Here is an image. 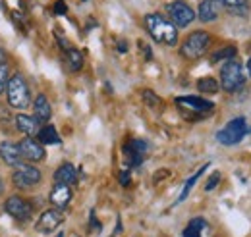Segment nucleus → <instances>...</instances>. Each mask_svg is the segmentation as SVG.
<instances>
[{
    "instance_id": "2",
    "label": "nucleus",
    "mask_w": 251,
    "mask_h": 237,
    "mask_svg": "<svg viewBox=\"0 0 251 237\" xmlns=\"http://www.w3.org/2000/svg\"><path fill=\"white\" fill-rule=\"evenodd\" d=\"M6 93H8V102L12 108H18V110H24L29 106V100H31V93L27 87V81L22 73H14L6 85Z\"/></svg>"
},
{
    "instance_id": "1",
    "label": "nucleus",
    "mask_w": 251,
    "mask_h": 237,
    "mask_svg": "<svg viewBox=\"0 0 251 237\" xmlns=\"http://www.w3.org/2000/svg\"><path fill=\"white\" fill-rule=\"evenodd\" d=\"M145 27L157 43L166 45V47H176L178 29L168 18H164L160 14H147L145 16Z\"/></svg>"
},
{
    "instance_id": "3",
    "label": "nucleus",
    "mask_w": 251,
    "mask_h": 237,
    "mask_svg": "<svg viewBox=\"0 0 251 237\" xmlns=\"http://www.w3.org/2000/svg\"><path fill=\"white\" fill-rule=\"evenodd\" d=\"M209 47H211V35L207 31H193L191 35L186 37V41L182 43L180 52H182L184 58L197 60L207 54Z\"/></svg>"
},
{
    "instance_id": "29",
    "label": "nucleus",
    "mask_w": 251,
    "mask_h": 237,
    "mask_svg": "<svg viewBox=\"0 0 251 237\" xmlns=\"http://www.w3.org/2000/svg\"><path fill=\"white\" fill-rule=\"evenodd\" d=\"M220 2H222L228 10H230V8H236V6H244V4H246V0H220Z\"/></svg>"
},
{
    "instance_id": "28",
    "label": "nucleus",
    "mask_w": 251,
    "mask_h": 237,
    "mask_svg": "<svg viewBox=\"0 0 251 237\" xmlns=\"http://www.w3.org/2000/svg\"><path fill=\"white\" fill-rule=\"evenodd\" d=\"M54 12H56L58 16H64V14L68 12V6H66L64 0H56V4H54Z\"/></svg>"
},
{
    "instance_id": "25",
    "label": "nucleus",
    "mask_w": 251,
    "mask_h": 237,
    "mask_svg": "<svg viewBox=\"0 0 251 237\" xmlns=\"http://www.w3.org/2000/svg\"><path fill=\"white\" fill-rule=\"evenodd\" d=\"M143 100H145V104L147 106H151V108H158L162 102H160V98H158L157 95L153 93V91H143Z\"/></svg>"
},
{
    "instance_id": "10",
    "label": "nucleus",
    "mask_w": 251,
    "mask_h": 237,
    "mask_svg": "<svg viewBox=\"0 0 251 237\" xmlns=\"http://www.w3.org/2000/svg\"><path fill=\"white\" fill-rule=\"evenodd\" d=\"M62 222H64L62 208L54 207V208L45 210V212L39 216L35 228H37V232H41V234H50V232H54Z\"/></svg>"
},
{
    "instance_id": "31",
    "label": "nucleus",
    "mask_w": 251,
    "mask_h": 237,
    "mask_svg": "<svg viewBox=\"0 0 251 237\" xmlns=\"http://www.w3.org/2000/svg\"><path fill=\"white\" fill-rule=\"evenodd\" d=\"M6 58H8V54H6V50L0 47V64H6Z\"/></svg>"
},
{
    "instance_id": "24",
    "label": "nucleus",
    "mask_w": 251,
    "mask_h": 237,
    "mask_svg": "<svg viewBox=\"0 0 251 237\" xmlns=\"http://www.w3.org/2000/svg\"><path fill=\"white\" fill-rule=\"evenodd\" d=\"M236 47H224V48H220L217 50L213 56H211V64H217V62H228V60H234L236 56Z\"/></svg>"
},
{
    "instance_id": "33",
    "label": "nucleus",
    "mask_w": 251,
    "mask_h": 237,
    "mask_svg": "<svg viewBox=\"0 0 251 237\" xmlns=\"http://www.w3.org/2000/svg\"><path fill=\"white\" fill-rule=\"evenodd\" d=\"M248 70H250V73H251V58H250V62H248Z\"/></svg>"
},
{
    "instance_id": "20",
    "label": "nucleus",
    "mask_w": 251,
    "mask_h": 237,
    "mask_svg": "<svg viewBox=\"0 0 251 237\" xmlns=\"http://www.w3.org/2000/svg\"><path fill=\"white\" fill-rule=\"evenodd\" d=\"M66 64H68V70L70 71H79L83 68V54L77 48L70 47L66 50Z\"/></svg>"
},
{
    "instance_id": "7",
    "label": "nucleus",
    "mask_w": 251,
    "mask_h": 237,
    "mask_svg": "<svg viewBox=\"0 0 251 237\" xmlns=\"http://www.w3.org/2000/svg\"><path fill=\"white\" fill-rule=\"evenodd\" d=\"M41 179H43L41 170L31 166V164H24V162L18 164L16 170H14V174H12V183L18 189H31Z\"/></svg>"
},
{
    "instance_id": "14",
    "label": "nucleus",
    "mask_w": 251,
    "mask_h": 237,
    "mask_svg": "<svg viewBox=\"0 0 251 237\" xmlns=\"http://www.w3.org/2000/svg\"><path fill=\"white\" fill-rule=\"evenodd\" d=\"M0 158L8 164V166H18L22 164V150H20V145H14L10 141H4L0 143Z\"/></svg>"
},
{
    "instance_id": "32",
    "label": "nucleus",
    "mask_w": 251,
    "mask_h": 237,
    "mask_svg": "<svg viewBox=\"0 0 251 237\" xmlns=\"http://www.w3.org/2000/svg\"><path fill=\"white\" fill-rule=\"evenodd\" d=\"M118 50H120V52H126V50H127V47H126V43H124V41H122V43L118 45Z\"/></svg>"
},
{
    "instance_id": "13",
    "label": "nucleus",
    "mask_w": 251,
    "mask_h": 237,
    "mask_svg": "<svg viewBox=\"0 0 251 237\" xmlns=\"http://www.w3.org/2000/svg\"><path fill=\"white\" fill-rule=\"evenodd\" d=\"M50 205L56 208H66L72 201V189L66 183H56L50 191Z\"/></svg>"
},
{
    "instance_id": "35",
    "label": "nucleus",
    "mask_w": 251,
    "mask_h": 237,
    "mask_svg": "<svg viewBox=\"0 0 251 237\" xmlns=\"http://www.w3.org/2000/svg\"><path fill=\"white\" fill-rule=\"evenodd\" d=\"M0 193H2V187H0Z\"/></svg>"
},
{
    "instance_id": "8",
    "label": "nucleus",
    "mask_w": 251,
    "mask_h": 237,
    "mask_svg": "<svg viewBox=\"0 0 251 237\" xmlns=\"http://www.w3.org/2000/svg\"><path fill=\"white\" fill-rule=\"evenodd\" d=\"M166 14H168V20L176 27H188L189 24L195 20L193 8L184 0H174V2L166 4Z\"/></svg>"
},
{
    "instance_id": "26",
    "label": "nucleus",
    "mask_w": 251,
    "mask_h": 237,
    "mask_svg": "<svg viewBox=\"0 0 251 237\" xmlns=\"http://www.w3.org/2000/svg\"><path fill=\"white\" fill-rule=\"evenodd\" d=\"M10 81V71H8V66L6 64H0V95L4 93L6 85Z\"/></svg>"
},
{
    "instance_id": "11",
    "label": "nucleus",
    "mask_w": 251,
    "mask_h": 237,
    "mask_svg": "<svg viewBox=\"0 0 251 237\" xmlns=\"http://www.w3.org/2000/svg\"><path fill=\"white\" fill-rule=\"evenodd\" d=\"M149 150V143L143 141V139H133L129 143L124 145V154H126V160L127 164L133 168V166H139L145 158V152Z\"/></svg>"
},
{
    "instance_id": "19",
    "label": "nucleus",
    "mask_w": 251,
    "mask_h": 237,
    "mask_svg": "<svg viewBox=\"0 0 251 237\" xmlns=\"http://www.w3.org/2000/svg\"><path fill=\"white\" fill-rule=\"evenodd\" d=\"M37 139H39L43 145H58V143H60L58 131H56L52 125H45V127H41L39 133H37Z\"/></svg>"
},
{
    "instance_id": "16",
    "label": "nucleus",
    "mask_w": 251,
    "mask_h": 237,
    "mask_svg": "<svg viewBox=\"0 0 251 237\" xmlns=\"http://www.w3.org/2000/svg\"><path fill=\"white\" fill-rule=\"evenodd\" d=\"M16 127L18 131L25 133L27 137H33L39 133V121L35 116H27V114H18L16 116Z\"/></svg>"
},
{
    "instance_id": "12",
    "label": "nucleus",
    "mask_w": 251,
    "mask_h": 237,
    "mask_svg": "<svg viewBox=\"0 0 251 237\" xmlns=\"http://www.w3.org/2000/svg\"><path fill=\"white\" fill-rule=\"evenodd\" d=\"M20 150H22V156L29 162H41L45 160V147L39 139H33V137H27V139H22L20 143Z\"/></svg>"
},
{
    "instance_id": "17",
    "label": "nucleus",
    "mask_w": 251,
    "mask_h": 237,
    "mask_svg": "<svg viewBox=\"0 0 251 237\" xmlns=\"http://www.w3.org/2000/svg\"><path fill=\"white\" fill-rule=\"evenodd\" d=\"M197 16H199V20L205 22V24L215 22V20L219 18V8H217L215 0H203V2L199 4V12H197Z\"/></svg>"
},
{
    "instance_id": "34",
    "label": "nucleus",
    "mask_w": 251,
    "mask_h": 237,
    "mask_svg": "<svg viewBox=\"0 0 251 237\" xmlns=\"http://www.w3.org/2000/svg\"><path fill=\"white\" fill-rule=\"evenodd\" d=\"M56 237H62V234H58V236H56Z\"/></svg>"
},
{
    "instance_id": "6",
    "label": "nucleus",
    "mask_w": 251,
    "mask_h": 237,
    "mask_svg": "<svg viewBox=\"0 0 251 237\" xmlns=\"http://www.w3.org/2000/svg\"><path fill=\"white\" fill-rule=\"evenodd\" d=\"M176 104L180 106V110L184 114L191 112L193 114L191 118H203V116H207V114H211L215 110V104L211 100L201 98V96H178Z\"/></svg>"
},
{
    "instance_id": "18",
    "label": "nucleus",
    "mask_w": 251,
    "mask_h": 237,
    "mask_svg": "<svg viewBox=\"0 0 251 237\" xmlns=\"http://www.w3.org/2000/svg\"><path fill=\"white\" fill-rule=\"evenodd\" d=\"M54 179H56V183L72 185V183H75V179H77V170H75L70 162H66V164H62V166L54 172Z\"/></svg>"
},
{
    "instance_id": "27",
    "label": "nucleus",
    "mask_w": 251,
    "mask_h": 237,
    "mask_svg": "<svg viewBox=\"0 0 251 237\" xmlns=\"http://www.w3.org/2000/svg\"><path fill=\"white\" fill-rule=\"evenodd\" d=\"M219 181H220V174H219V172H215V174H213V178L207 181V185H205V191H213V189L219 185Z\"/></svg>"
},
{
    "instance_id": "23",
    "label": "nucleus",
    "mask_w": 251,
    "mask_h": 237,
    "mask_svg": "<svg viewBox=\"0 0 251 237\" xmlns=\"http://www.w3.org/2000/svg\"><path fill=\"white\" fill-rule=\"evenodd\" d=\"M205 226H207V224H205L203 218H193L188 226H186V230H184L182 237H201L203 230H205Z\"/></svg>"
},
{
    "instance_id": "30",
    "label": "nucleus",
    "mask_w": 251,
    "mask_h": 237,
    "mask_svg": "<svg viewBox=\"0 0 251 237\" xmlns=\"http://www.w3.org/2000/svg\"><path fill=\"white\" fill-rule=\"evenodd\" d=\"M120 183H122L124 187H129V183H131V178H129V170H122V172H120Z\"/></svg>"
},
{
    "instance_id": "5",
    "label": "nucleus",
    "mask_w": 251,
    "mask_h": 237,
    "mask_svg": "<svg viewBox=\"0 0 251 237\" xmlns=\"http://www.w3.org/2000/svg\"><path fill=\"white\" fill-rule=\"evenodd\" d=\"M248 133V121L246 118H234L232 121H228L226 127H222L217 133V141L224 147H232L238 145Z\"/></svg>"
},
{
    "instance_id": "22",
    "label": "nucleus",
    "mask_w": 251,
    "mask_h": 237,
    "mask_svg": "<svg viewBox=\"0 0 251 237\" xmlns=\"http://www.w3.org/2000/svg\"><path fill=\"white\" fill-rule=\"evenodd\" d=\"M207 168H209V164H205L203 168H199V170H197V172H195V174H193V176H191V178H189L188 181H186V185H184V189H182V193H180V197H178L176 205H180V203H184V201H186V197L189 195V191L193 189V185L197 183V179L203 176V172H205Z\"/></svg>"
},
{
    "instance_id": "21",
    "label": "nucleus",
    "mask_w": 251,
    "mask_h": 237,
    "mask_svg": "<svg viewBox=\"0 0 251 237\" xmlns=\"http://www.w3.org/2000/svg\"><path fill=\"white\" fill-rule=\"evenodd\" d=\"M197 89L199 93H205V95H217L220 89V83L215 79V77H201L199 81H197Z\"/></svg>"
},
{
    "instance_id": "4",
    "label": "nucleus",
    "mask_w": 251,
    "mask_h": 237,
    "mask_svg": "<svg viewBox=\"0 0 251 237\" xmlns=\"http://www.w3.org/2000/svg\"><path fill=\"white\" fill-rule=\"evenodd\" d=\"M244 85H246V75L242 66L234 60H228L220 70V87L226 93H236Z\"/></svg>"
},
{
    "instance_id": "9",
    "label": "nucleus",
    "mask_w": 251,
    "mask_h": 237,
    "mask_svg": "<svg viewBox=\"0 0 251 237\" xmlns=\"http://www.w3.org/2000/svg\"><path fill=\"white\" fill-rule=\"evenodd\" d=\"M4 210H6L10 216H14L16 220H22V222H27L33 216V205L27 199L20 197V195L8 197V199L4 201Z\"/></svg>"
},
{
    "instance_id": "15",
    "label": "nucleus",
    "mask_w": 251,
    "mask_h": 237,
    "mask_svg": "<svg viewBox=\"0 0 251 237\" xmlns=\"http://www.w3.org/2000/svg\"><path fill=\"white\" fill-rule=\"evenodd\" d=\"M33 112H35V118L39 123H47L50 119L52 114V108H50V102L45 95H37L35 102H33Z\"/></svg>"
}]
</instances>
